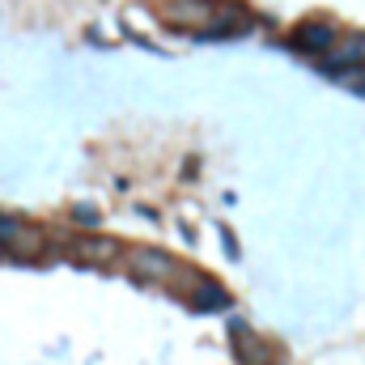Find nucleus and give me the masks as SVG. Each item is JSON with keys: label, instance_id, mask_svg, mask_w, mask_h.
<instances>
[{"label": "nucleus", "instance_id": "obj_1", "mask_svg": "<svg viewBox=\"0 0 365 365\" xmlns=\"http://www.w3.org/2000/svg\"><path fill=\"white\" fill-rule=\"evenodd\" d=\"M217 4L221 0H158V17L175 30H195V34H208L212 17H217Z\"/></svg>", "mask_w": 365, "mask_h": 365}, {"label": "nucleus", "instance_id": "obj_2", "mask_svg": "<svg viewBox=\"0 0 365 365\" xmlns=\"http://www.w3.org/2000/svg\"><path fill=\"white\" fill-rule=\"evenodd\" d=\"M128 272L136 280H149V284H175L182 276V264L175 255L158 251V247H132L128 251Z\"/></svg>", "mask_w": 365, "mask_h": 365}, {"label": "nucleus", "instance_id": "obj_3", "mask_svg": "<svg viewBox=\"0 0 365 365\" xmlns=\"http://www.w3.org/2000/svg\"><path fill=\"white\" fill-rule=\"evenodd\" d=\"M0 247H4L13 259H26V264L47 255V238H43L34 225L17 221V217H0Z\"/></svg>", "mask_w": 365, "mask_h": 365}, {"label": "nucleus", "instance_id": "obj_4", "mask_svg": "<svg viewBox=\"0 0 365 365\" xmlns=\"http://www.w3.org/2000/svg\"><path fill=\"white\" fill-rule=\"evenodd\" d=\"M64 251H68L73 264H90V268H102V264H115V259H119V242H115V238H102V234L68 238Z\"/></svg>", "mask_w": 365, "mask_h": 365}, {"label": "nucleus", "instance_id": "obj_5", "mask_svg": "<svg viewBox=\"0 0 365 365\" xmlns=\"http://www.w3.org/2000/svg\"><path fill=\"white\" fill-rule=\"evenodd\" d=\"M327 68H353L365 64V34H336V43L323 51Z\"/></svg>", "mask_w": 365, "mask_h": 365}, {"label": "nucleus", "instance_id": "obj_6", "mask_svg": "<svg viewBox=\"0 0 365 365\" xmlns=\"http://www.w3.org/2000/svg\"><path fill=\"white\" fill-rule=\"evenodd\" d=\"M336 34H340V30H336L331 21H306V26H297V38H293V43H297L306 56H323V51L336 43Z\"/></svg>", "mask_w": 365, "mask_h": 365}]
</instances>
